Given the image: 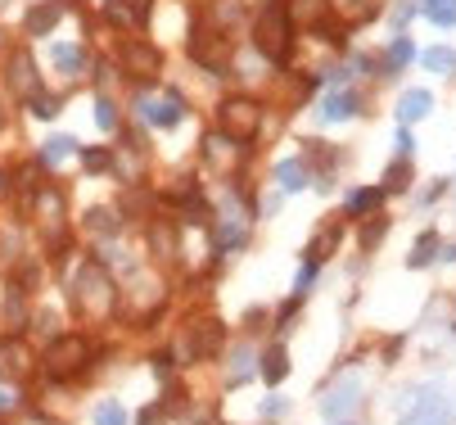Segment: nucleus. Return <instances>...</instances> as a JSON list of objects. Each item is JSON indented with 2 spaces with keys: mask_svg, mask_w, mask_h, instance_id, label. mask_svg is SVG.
Instances as JSON below:
<instances>
[{
  "mask_svg": "<svg viewBox=\"0 0 456 425\" xmlns=\"http://www.w3.org/2000/svg\"><path fill=\"white\" fill-rule=\"evenodd\" d=\"M352 113H357V95H352V91H344V95H330V100H326L321 118H326V122H344V118H352Z\"/></svg>",
  "mask_w": 456,
  "mask_h": 425,
  "instance_id": "8",
  "label": "nucleus"
},
{
  "mask_svg": "<svg viewBox=\"0 0 456 425\" xmlns=\"http://www.w3.org/2000/svg\"><path fill=\"white\" fill-rule=\"evenodd\" d=\"M384 181H389L393 190H402V185H407V163H393V168H389V176H384Z\"/></svg>",
  "mask_w": 456,
  "mask_h": 425,
  "instance_id": "26",
  "label": "nucleus"
},
{
  "mask_svg": "<svg viewBox=\"0 0 456 425\" xmlns=\"http://www.w3.org/2000/svg\"><path fill=\"white\" fill-rule=\"evenodd\" d=\"M55 19H59V5H41V10H32V14H27V32L45 36L50 27H55Z\"/></svg>",
  "mask_w": 456,
  "mask_h": 425,
  "instance_id": "11",
  "label": "nucleus"
},
{
  "mask_svg": "<svg viewBox=\"0 0 456 425\" xmlns=\"http://www.w3.org/2000/svg\"><path fill=\"white\" fill-rule=\"evenodd\" d=\"M0 407H10V393H0Z\"/></svg>",
  "mask_w": 456,
  "mask_h": 425,
  "instance_id": "29",
  "label": "nucleus"
},
{
  "mask_svg": "<svg viewBox=\"0 0 456 425\" xmlns=\"http://www.w3.org/2000/svg\"><path fill=\"white\" fill-rule=\"evenodd\" d=\"M141 113L154 122V127H176V122L185 118V104H181V95L176 91H167L158 104H149V100H141Z\"/></svg>",
  "mask_w": 456,
  "mask_h": 425,
  "instance_id": "4",
  "label": "nucleus"
},
{
  "mask_svg": "<svg viewBox=\"0 0 456 425\" xmlns=\"http://www.w3.org/2000/svg\"><path fill=\"white\" fill-rule=\"evenodd\" d=\"M55 68L77 73V68H82V50H77V45H55Z\"/></svg>",
  "mask_w": 456,
  "mask_h": 425,
  "instance_id": "18",
  "label": "nucleus"
},
{
  "mask_svg": "<svg viewBox=\"0 0 456 425\" xmlns=\"http://www.w3.org/2000/svg\"><path fill=\"white\" fill-rule=\"evenodd\" d=\"M91 362V344L82 335H64V339H55L50 344V353H45V371L50 376H73V371H82Z\"/></svg>",
  "mask_w": 456,
  "mask_h": 425,
  "instance_id": "1",
  "label": "nucleus"
},
{
  "mask_svg": "<svg viewBox=\"0 0 456 425\" xmlns=\"http://www.w3.org/2000/svg\"><path fill=\"white\" fill-rule=\"evenodd\" d=\"M429 109H434V95H429V91H407V95L398 100V118H402V122L424 118Z\"/></svg>",
  "mask_w": 456,
  "mask_h": 425,
  "instance_id": "7",
  "label": "nucleus"
},
{
  "mask_svg": "<svg viewBox=\"0 0 456 425\" xmlns=\"http://www.w3.org/2000/svg\"><path fill=\"white\" fill-rule=\"evenodd\" d=\"M217 349H221V326H217V321H199L195 353H217Z\"/></svg>",
  "mask_w": 456,
  "mask_h": 425,
  "instance_id": "12",
  "label": "nucleus"
},
{
  "mask_svg": "<svg viewBox=\"0 0 456 425\" xmlns=\"http://www.w3.org/2000/svg\"><path fill=\"white\" fill-rule=\"evenodd\" d=\"M407 59H411V41H407V36H393V45H389V64L398 68V64H407Z\"/></svg>",
  "mask_w": 456,
  "mask_h": 425,
  "instance_id": "23",
  "label": "nucleus"
},
{
  "mask_svg": "<svg viewBox=\"0 0 456 425\" xmlns=\"http://www.w3.org/2000/svg\"><path fill=\"white\" fill-rule=\"evenodd\" d=\"M0 195H5V172H0Z\"/></svg>",
  "mask_w": 456,
  "mask_h": 425,
  "instance_id": "30",
  "label": "nucleus"
},
{
  "mask_svg": "<svg viewBox=\"0 0 456 425\" xmlns=\"http://www.w3.org/2000/svg\"><path fill=\"white\" fill-rule=\"evenodd\" d=\"M424 19L452 27V23H456V0H424Z\"/></svg>",
  "mask_w": 456,
  "mask_h": 425,
  "instance_id": "13",
  "label": "nucleus"
},
{
  "mask_svg": "<svg viewBox=\"0 0 456 425\" xmlns=\"http://www.w3.org/2000/svg\"><path fill=\"white\" fill-rule=\"evenodd\" d=\"M73 150H77V141H73V136H50V141H45V159H50V163L68 159Z\"/></svg>",
  "mask_w": 456,
  "mask_h": 425,
  "instance_id": "16",
  "label": "nucleus"
},
{
  "mask_svg": "<svg viewBox=\"0 0 456 425\" xmlns=\"http://www.w3.org/2000/svg\"><path fill=\"white\" fill-rule=\"evenodd\" d=\"M402 425H452V407H447L438 393H429V398H420V403H416V412L407 416Z\"/></svg>",
  "mask_w": 456,
  "mask_h": 425,
  "instance_id": "5",
  "label": "nucleus"
},
{
  "mask_svg": "<svg viewBox=\"0 0 456 425\" xmlns=\"http://www.w3.org/2000/svg\"><path fill=\"white\" fill-rule=\"evenodd\" d=\"M398 154H411V131H407V127L398 131Z\"/></svg>",
  "mask_w": 456,
  "mask_h": 425,
  "instance_id": "28",
  "label": "nucleus"
},
{
  "mask_svg": "<svg viewBox=\"0 0 456 425\" xmlns=\"http://www.w3.org/2000/svg\"><path fill=\"white\" fill-rule=\"evenodd\" d=\"M221 127H226L230 141L253 136V127H258V104H249V100H230L226 109H221Z\"/></svg>",
  "mask_w": 456,
  "mask_h": 425,
  "instance_id": "3",
  "label": "nucleus"
},
{
  "mask_svg": "<svg viewBox=\"0 0 456 425\" xmlns=\"http://www.w3.org/2000/svg\"><path fill=\"white\" fill-rule=\"evenodd\" d=\"M95 122H99L104 131H113V127H118V113H113V104H109V100H95Z\"/></svg>",
  "mask_w": 456,
  "mask_h": 425,
  "instance_id": "24",
  "label": "nucleus"
},
{
  "mask_svg": "<svg viewBox=\"0 0 456 425\" xmlns=\"http://www.w3.org/2000/svg\"><path fill=\"white\" fill-rule=\"evenodd\" d=\"M384 231H389V218H380V222H370L366 231H361V249H375V244H380V236Z\"/></svg>",
  "mask_w": 456,
  "mask_h": 425,
  "instance_id": "22",
  "label": "nucleus"
},
{
  "mask_svg": "<svg viewBox=\"0 0 456 425\" xmlns=\"http://www.w3.org/2000/svg\"><path fill=\"white\" fill-rule=\"evenodd\" d=\"M276 176H280V185H285V190H303V163H298V159H285Z\"/></svg>",
  "mask_w": 456,
  "mask_h": 425,
  "instance_id": "15",
  "label": "nucleus"
},
{
  "mask_svg": "<svg viewBox=\"0 0 456 425\" xmlns=\"http://www.w3.org/2000/svg\"><path fill=\"white\" fill-rule=\"evenodd\" d=\"M434 249H438V236H434V231H424L420 240H416V253H411V267H424V262L434 258Z\"/></svg>",
  "mask_w": 456,
  "mask_h": 425,
  "instance_id": "17",
  "label": "nucleus"
},
{
  "mask_svg": "<svg viewBox=\"0 0 456 425\" xmlns=\"http://www.w3.org/2000/svg\"><path fill=\"white\" fill-rule=\"evenodd\" d=\"M380 199H384V190H375V185H370V190H352V195H348V213H352V218L375 213V208H380Z\"/></svg>",
  "mask_w": 456,
  "mask_h": 425,
  "instance_id": "10",
  "label": "nucleus"
},
{
  "mask_svg": "<svg viewBox=\"0 0 456 425\" xmlns=\"http://www.w3.org/2000/svg\"><path fill=\"white\" fill-rule=\"evenodd\" d=\"M285 376H289V353H285V349H272L267 358H262V380H267V384H280Z\"/></svg>",
  "mask_w": 456,
  "mask_h": 425,
  "instance_id": "9",
  "label": "nucleus"
},
{
  "mask_svg": "<svg viewBox=\"0 0 456 425\" xmlns=\"http://www.w3.org/2000/svg\"><path fill=\"white\" fill-rule=\"evenodd\" d=\"M86 227H91V231H104V236H113V231H118V222H113L109 208H91V213H86Z\"/></svg>",
  "mask_w": 456,
  "mask_h": 425,
  "instance_id": "19",
  "label": "nucleus"
},
{
  "mask_svg": "<svg viewBox=\"0 0 456 425\" xmlns=\"http://www.w3.org/2000/svg\"><path fill=\"white\" fill-rule=\"evenodd\" d=\"M167 412H172L167 403H163V407H145V412H141V421H136V425H163V416H167Z\"/></svg>",
  "mask_w": 456,
  "mask_h": 425,
  "instance_id": "25",
  "label": "nucleus"
},
{
  "mask_svg": "<svg viewBox=\"0 0 456 425\" xmlns=\"http://www.w3.org/2000/svg\"><path fill=\"white\" fill-rule=\"evenodd\" d=\"M131 64H141V68H145V77H149L154 68H158V55H154L149 45H131Z\"/></svg>",
  "mask_w": 456,
  "mask_h": 425,
  "instance_id": "21",
  "label": "nucleus"
},
{
  "mask_svg": "<svg viewBox=\"0 0 456 425\" xmlns=\"http://www.w3.org/2000/svg\"><path fill=\"white\" fill-rule=\"evenodd\" d=\"M316 267H321V262H312V258H307V267H303V272H298V295H307V285H312Z\"/></svg>",
  "mask_w": 456,
  "mask_h": 425,
  "instance_id": "27",
  "label": "nucleus"
},
{
  "mask_svg": "<svg viewBox=\"0 0 456 425\" xmlns=\"http://www.w3.org/2000/svg\"><path fill=\"white\" fill-rule=\"evenodd\" d=\"M258 50L267 59H285V55H289V10L272 5V10L262 14V23H258Z\"/></svg>",
  "mask_w": 456,
  "mask_h": 425,
  "instance_id": "2",
  "label": "nucleus"
},
{
  "mask_svg": "<svg viewBox=\"0 0 456 425\" xmlns=\"http://www.w3.org/2000/svg\"><path fill=\"white\" fill-rule=\"evenodd\" d=\"M95 425H127V412L118 403H99L95 407Z\"/></svg>",
  "mask_w": 456,
  "mask_h": 425,
  "instance_id": "20",
  "label": "nucleus"
},
{
  "mask_svg": "<svg viewBox=\"0 0 456 425\" xmlns=\"http://www.w3.org/2000/svg\"><path fill=\"white\" fill-rule=\"evenodd\" d=\"M357 393H361L357 380H344V384H339V389L326 398V403H321V416H326V421H339L344 412H352V407H357Z\"/></svg>",
  "mask_w": 456,
  "mask_h": 425,
  "instance_id": "6",
  "label": "nucleus"
},
{
  "mask_svg": "<svg viewBox=\"0 0 456 425\" xmlns=\"http://www.w3.org/2000/svg\"><path fill=\"white\" fill-rule=\"evenodd\" d=\"M424 68L429 73H447V68H456V55L443 50V45H434V50H424Z\"/></svg>",
  "mask_w": 456,
  "mask_h": 425,
  "instance_id": "14",
  "label": "nucleus"
}]
</instances>
